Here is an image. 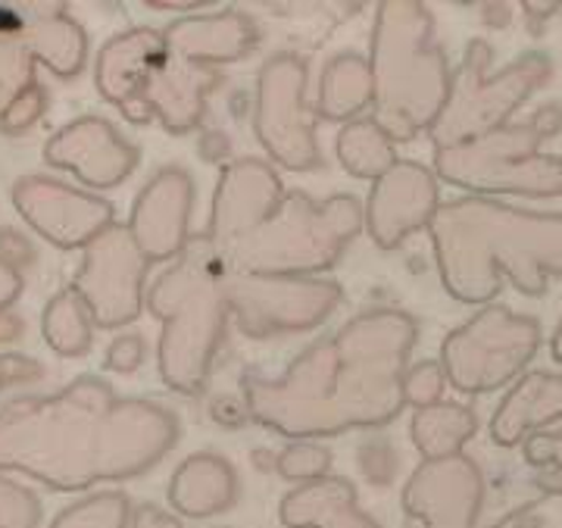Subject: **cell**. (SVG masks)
Listing matches in <instances>:
<instances>
[{"mask_svg": "<svg viewBox=\"0 0 562 528\" xmlns=\"http://www.w3.org/2000/svg\"><path fill=\"white\" fill-rule=\"evenodd\" d=\"M419 323L397 306H372L303 350L281 375L247 369L241 397L257 426L288 441H322L382 428L406 406L403 379Z\"/></svg>", "mask_w": 562, "mask_h": 528, "instance_id": "obj_1", "label": "cell"}, {"mask_svg": "<svg viewBox=\"0 0 562 528\" xmlns=\"http://www.w3.org/2000/svg\"><path fill=\"white\" fill-rule=\"evenodd\" d=\"M179 416L154 401H120L101 379H81L47 401L0 416V469H20L57 491L135 479L179 445Z\"/></svg>", "mask_w": 562, "mask_h": 528, "instance_id": "obj_2", "label": "cell"}, {"mask_svg": "<svg viewBox=\"0 0 562 528\" xmlns=\"http://www.w3.org/2000/svg\"><path fill=\"white\" fill-rule=\"evenodd\" d=\"M428 238L443 291L460 304H494L503 279L528 297L562 279V213L457 198L438 206Z\"/></svg>", "mask_w": 562, "mask_h": 528, "instance_id": "obj_3", "label": "cell"}, {"mask_svg": "<svg viewBox=\"0 0 562 528\" xmlns=\"http://www.w3.org/2000/svg\"><path fill=\"white\" fill-rule=\"evenodd\" d=\"M369 66L375 81L372 120L394 142L428 135L441 116L453 76L425 3L384 0L375 7Z\"/></svg>", "mask_w": 562, "mask_h": 528, "instance_id": "obj_4", "label": "cell"}, {"mask_svg": "<svg viewBox=\"0 0 562 528\" xmlns=\"http://www.w3.org/2000/svg\"><path fill=\"white\" fill-rule=\"evenodd\" d=\"M147 306L162 323L160 375L179 394H201L220 357L228 297L225 263L206 235H194L179 260L147 291Z\"/></svg>", "mask_w": 562, "mask_h": 528, "instance_id": "obj_5", "label": "cell"}, {"mask_svg": "<svg viewBox=\"0 0 562 528\" xmlns=\"http://www.w3.org/2000/svg\"><path fill=\"white\" fill-rule=\"evenodd\" d=\"M362 210L353 194L316 201L306 191H288L269 223L222 250V263L232 272L257 276H319L338 266L366 228Z\"/></svg>", "mask_w": 562, "mask_h": 528, "instance_id": "obj_6", "label": "cell"}, {"mask_svg": "<svg viewBox=\"0 0 562 528\" xmlns=\"http://www.w3.org/2000/svg\"><path fill=\"white\" fill-rule=\"evenodd\" d=\"M560 132L562 106L547 103L531 120L509 122L484 138L435 150V176L469 191V198H560L562 157L541 150V144Z\"/></svg>", "mask_w": 562, "mask_h": 528, "instance_id": "obj_7", "label": "cell"}, {"mask_svg": "<svg viewBox=\"0 0 562 528\" xmlns=\"http://www.w3.org/2000/svg\"><path fill=\"white\" fill-rule=\"evenodd\" d=\"M491 60H494V47L487 41H469L460 69L450 79V94L441 116L428 132L435 150L475 142L509 125V116L553 76L550 57L538 50L522 54L519 60L497 69L494 76H491Z\"/></svg>", "mask_w": 562, "mask_h": 528, "instance_id": "obj_8", "label": "cell"}, {"mask_svg": "<svg viewBox=\"0 0 562 528\" xmlns=\"http://www.w3.org/2000/svg\"><path fill=\"white\" fill-rule=\"evenodd\" d=\"M541 323L535 316L487 304L443 338L441 366L447 382L460 394H494L522 379L541 350Z\"/></svg>", "mask_w": 562, "mask_h": 528, "instance_id": "obj_9", "label": "cell"}, {"mask_svg": "<svg viewBox=\"0 0 562 528\" xmlns=\"http://www.w3.org/2000/svg\"><path fill=\"white\" fill-rule=\"evenodd\" d=\"M228 313L247 338H281L319 328L344 301V288L319 276H257L225 269Z\"/></svg>", "mask_w": 562, "mask_h": 528, "instance_id": "obj_10", "label": "cell"}, {"mask_svg": "<svg viewBox=\"0 0 562 528\" xmlns=\"http://www.w3.org/2000/svg\"><path fill=\"white\" fill-rule=\"evenodd\" d=\"M310 69L297 54H276L262 63L254 101V132L269 160L291 172L322 166L316 110L306 106Z\"/></svg>", "mask_w": 562, "mask_h": 528, "instance_id": "obj_11", "label": "cell"}, {"mask_svg": "<svg viewBox=\"0 0 562 528\" xmlns=\"http://www.w3.org/2000/svg\"><path fill=\"white\" fill-rule=\"evenodd\" d=\"M144 276L147 257L132 238L128 228L110 225L98 241H91L81 272L76 276V291L88 304L94 323L125 325L132 323L144 304Z\"/></svg>", "mask_w": 562, "mask_h": 528, "instance_id": "obj_12", "label": "cell"}, {"mask_svg": "<svg viewBox=\"0 0 562 528\" xmlns=\"http://www.w3.org/2000/svg\"><path fill=\"white\" fill-rule=\"evenodd\" d=\"M403 509L422 528H479L484 507V475L465 453L422 460L403 485Z\"/></svg>", "mask_w": 562, "mask_h": 528, "instance_id": "obj_13", "label": "cell"}, {"mask_svg": "<svg viewBox=\"0 0 562 528\" xmlns=\"http://www.w3.org/2000/svg\"><path fill=\"white\" fill-rule=\"evenodd\" d=\"M284 184L276 166L257 157H241L222 166L220 184L213 191V206H210V225L206 238L216 250H228L232 244L257 232L262 223L276 216V210L284 201Z\"/></svg>", "mask_w": 562, "mask_h": 528, "instance_id": "obj_14", "label": "cell"}, {"mask_svg": "<svg viewBox=\"0 0 562 528\" xmlns=\"http://www.w3.org/2000/svg\"><path fill=\"white\" fill-rule=\"evenodd\" d=\"M438 176L416 160H401L379 182H372L366 201V232L382 250H397L403 241L419 235L441 206Z\"/></svg>", "mask_w": 562, "mask_h": 528, "instance_id": "obj_15", "label": "cell"}, {"mask_svg": "<svg viewBox=\"0 0 562 528\" xmlns=\"http://www.w3.org/2000/svg\"><path fill=\"white\" fill-rule=\"evenodd\" d=\"M198 201L194 179L181 166H166L135 201V213L128 232L147 257V263L157 260H179L184 247L191 244V210Z\"/></svg>", "mask_w": 562, "mask_h": 528, "instance_id": "obj_16", "label": "cell"}, {"mask_svg": "<svg viewBox=\"0 0 562 528\" xmlns=\"http://www.w3.org/2000/svg\"><path fill=\"white\" fill-rule=\"evenodd\" d=\"M16 206L41 235L60 247L98 241L113 225L110 203L47 179H25L16 184Z\"/></svg>", "mask_w": 562, "mask_h": 528, "instance_id": "obj_17", "label": "cell"}, {"mask_svg": "<svg viewBox=\"0 0 562 528\" xmlns=\"http://www.w3.org/2000/svg\"><path fill=\"white\" fill-rule=\"evenodd\" d=\"M166 35L154 29H135L113 38L98 57V88L106 101L120 106L128 120L147 122L144 91L166 60Z\"/></svg>", "mask_w": 562, "mask_h": 528, "instance_id": "obj_18", "label": "cell"}, {"mask_svg": "<svg viewBox=\"0 0 562 528\" xmlns=\"http://www.w3.org/2000/svg\"><path fill=\"white\" fill-rule=\"evenodd\" d=\"M166 50L184 63L225 66L250 57L260 47V25L244 10L194 13L172 22L166 32Z\"/></svg>", "mask_w": 562, "mask_h": 528, "instance_id": "obj_19", "label": "cell"}, {"mask_svg": "<svg viewBox=\"0 0 562 528\" xmlns=\"http://www.w3.org/2000/svg\"><path fill=\"white\" fill-rule=\"evenodd\" d=\"M47 160L63 169H72L85 184L110 188L120 184L138 162V150L116 135V128L103 120H79L47 147Z\"/></svg>", "mask_w": 562, "mask_h": 528, "instance_id": "obj_20", "label": "cell"}, {"mask_svg": "<svg viewBox=\"0 0 562 528\" xmlns=\"http://www.w3.org/2000/svg\"><path fill=\"white\" fill-rule=\"evenodd\" d=\"M220 69L166 54L157 76L144 91V110L150 120L157 116L169 135H188L203 122L206 98L220 88Z\"/></svg>", "mask_w": 562, "mask_h": 528, "instance_id": "obj_21", "label": "cell"}, {"mask_svg": "<svg viewBox=\"0 0 562 528\" xmlns=\"http://www.w3.org/2000/svg\"><path fill=\"white\" fill-rule=\"evenodd\" d=\"M562 419V375L535 369L506 391L491 416V441L501 447H519L531 435L547 431Z\"/></svg>", "mask_w": 562, "mask_h": 528, "instance_id": "obj_22", "label": "cell"}, {"mask_svg": "<svg viewBox=\"0 0 562 528\" xmlns=\"http://www.w3.org/2000/svg\"><path fill=\"white\" fill-rule=\"evenodd\" d=\"M241 497V479L220 453H194L169 479V504L179 516L210 519L232 509Z\"/></svg>", "mask_w": 562, "mask_h": 528, "instance_id": "obj_23", "label": "cell"}, {"mask_svg": "<svg viewBox=\"0 0 562 528\" xmlns=\"http://www.w3.org/2000/svg\"><path fill=\"white\" fill-rule=\"evenodd\" d=\"M279 519L284 528H382L357 501V487L341 475L291 487L281 497Z\"/></svg>", "mask_w": 562, "mask_h": 528, "instance_id": "obj_24", "label": "cell"}, {"mask_svg": "<svg viewBox=\"0 0 562 528\" xmlns=\"http://www.w3.org/2000/svg\"><path fill=\"white\" fill-rule=\"evenodd\" d=\"M375 101V81L372 66L366 57L347 50L325 63L319 76V94H316V116L328 122L360 120L362 110H369Z\"/></svg>", "mask_w": 562, "mask_h": 528, "instance_id": "obj_25", "label": "cell"}, {"mask_svg": "<svg viewBox=\"0 0 562 528\" xmlns=\"http://www.w3.org/2000/svg\"><path fill=\"white\" fill-rule=\"evenodd\" d=\"M475 431H479V416L469 406L450 404V401L422 406L413 413V423H409V435L422 460L457 457L462 453V447L472 441Z\"/></svg>", "mask_w": 562, "mask_h": 528, "instance_id": "obj_26", "label": "cell"}, {"mask_svg": "<svg viewBox=\"0 0 562 528\" xmlns=\"http://www.w3.org/2000/svg\"><path fill=\"white\" fill-rule=\"evenodd\" d=\"M394 144L397 142L372 116H360V120L347 122L338 132L335 150H338L344 172H350L353 179L379 182L384 172H391L401 162Z\"/></svg>", "mask_w": 562, "mask_h": 528, "instance_id": "obj_27", "label": "cell"}, {"mask_svg": "<svg viewBox=\"0 0 562 528\" xmlns=\"http://www.w3.org/2000/svg\"><path fill=\"white\" fill-rule=\"evenodd\" d=\"M29 47L35 54V60L50 66L57 76H76L85 63V35L72 20H66L63 13L44 16L29 29Z\"/></svg>", "mask_w": 562, "mask_h": 528, "instance_id": "obj_28", "label": "cell"}, {"mask_svg": "<svg viewBox=\"0 0 562 528\" xmlns=\"http://www.w3.org/2000/svg\"><path fill=\"white\" fill-rule=\"evenodd\" d=\"M44 335L60 353H85L91 345V310L79 297V291L57 294L44 313Z\"/></svg>", "mask_w": 562, "mask_h": 528, "instance_id": "obj_29", "label": "cell"}, {"mask_svg": "<svg viewBox=\"0 0 562 528\" xmlns=\"http://www.w3.org/2000/svg\"><path fill=\"white\" fill-rule=\"evenodd\" d=\"M128 523H132L128 497L106 491L69 507L50 528H128Z\"/></svg>", "mask_w": 562, "mask_h": 528, "instance_id": "obj_30", "label": "cell"}, {"mask_svg": "<svg viewBox=\"0 0 562 528\" xmlns=\"http://www.w3.org/2000/svg\"><path fill=\"white\" fill-rule=\"evenodd\" d=\"M276 472L291 485H310L331 475V453L319 441H291L276 457Z\"/></svg>", "mask_w": 562, "mask_h": 528, "instance_id": "obj_31", "label": "cell"}, {"mask_svg": "<svg viewBox=\"0 0 562 528\" xmlns=\"http://www.w3.org/2000/svg\"><path fill=\"white\" fill-rule=\"evenodd\" d=\"M525 460L535 469V482L543 494L562 497V428L538 431L525 441Z\"/></svg>", "mask_w": 562, "mask_h": 528, "instance_id": "obj_32", "label": "cell"}, {"mask_svg": "<svg viewBox=\"0 0 562 528\" xmlns=\"http://www.w3.org/2000/svg\"><path fill=\"white\" fill-rule=\"evenodd\" d=\"M447 385L450 382H447L441 360H422L419 366H409V372L403 379V397L409 406L422 409V406L441 404Z\"/></svg>", "mask_w": 562, "mask_h": 528, "instance_id": "obj_33", "label": "cell"}, {"mask_svg": "<svg viewBox=\"0 0 562 528\" xmlns=\"http://www.w3.org/2000/svg\"><path fill=\"white\" fill-rule=\"evenodd\" d=\"M144 353H147V347H144V341H140L138 335H125V338H120L116 345L110 347L106 366L116 369V372H132V369H138L140 366Z\"/></svg>", "mask_w": 562, "mask_h": 528, "instance_id": "obj_34", "label": "cell"}, {"mask_svg": "<svg viewBox=\"0 0 562 528\" xmlns=\"http://www.w3.org/2000/svg\"><path fill=\"white\" fill-rule=\"evenodd\" d=\"M132 528H181V523L172 516V513H166V509L154 507V504H144V507L135 509V516H132Z\"/></svg>", "mask_w": 562, "mask_h": 528, "instance_id": "obj_35", "label": "cell"}, {"mask_svg": "<svg viewBox=\"0 0 562 528\" xmlns=\"http://www.w3.org/2000/svg\"><path fill=\"white\" fill-rule=\"evenodd\" d=\"M550 353H553V360L562 366V319L557 325V332H553V341H550Z\"/></svg>", "mask_w": 562, "mask_h": 528, "instance_id": "obj_36", "label": "cell"}, {"mask_svg": "<svg viewBox=\"0 0 562 528\" xmlns=\"http://www.w3.org/2000/svg\"><path fill=\"white\" fill-rule=\"evenodd\" d=\"M154 10H201L206 3H150Z\"/></svg>", "mask_w": 562, "mask_h": 528, "instance_id": "obj_37", "label": "cell"}]
</instances>
